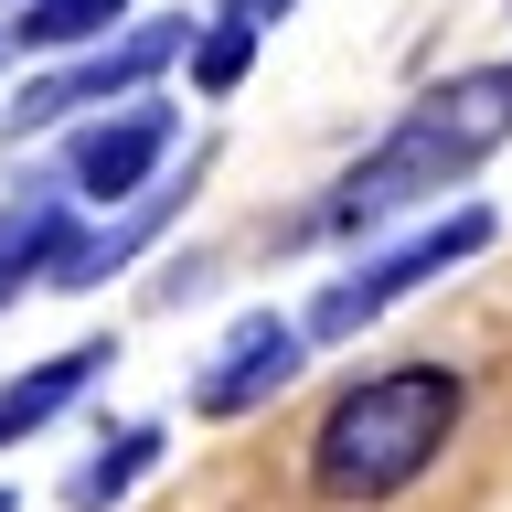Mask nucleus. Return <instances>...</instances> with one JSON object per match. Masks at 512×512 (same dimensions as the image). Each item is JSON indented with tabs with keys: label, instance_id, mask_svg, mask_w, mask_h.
Returning <instances> with one entry per match:
<instances>
[{
	"label": "nucleus",
	"instance_id": "39448f33",
	"mask_svg": "<svg viewBox=\"0 0 512 512\" xmlns=\"http://www.w3.org/2000/svg\"><path fill=\"white\" fill-rule=\"evenodd\" d=\"M182 150H192L182 107H171V86H150V96H128V107H96V118L54 128L22 171H43L75 214H118V203H139V192H150Z\"/></svg>",
	"mask_w": 512,
	"mask_h": 512
},
{
	"label": "nucleus",
	"instance_id": "f03ea898",
	"mask_svg": "<svg viewBox=\"0 0 512 512\" xmlns=\"http://www.w3.org/2000/svg\"><path fill=\"white\" fill-rule=\"evenodd\" d=\"M459 416H470L459 363H374V374H352L310 427V491L331 512H384L395 491H416L448 459Z\"/></svg>",
	"mask_w": 512,
	"mask_h": 512
},
{
	"label": "nucleus",
	"instance_id": "20e7f679",
	"mask_svg": "<svg viewBox=\"0 0 512 512\" xmlns=\"http://www.w3.org/2000/svg\"><path fill=\"white\" fill-rule=\"evenodd\" d=\"M192 22H203V11H139V22L107 32V43L54 54L43 75H22V86L0 96V139H11V150H43L54 128L96 118V107H128V96L171 86V75L192 64Z\"/></svg>",
	"mask_w": 512,
	"mask_h": 512
},
{
	"label": "nucleus",
	"instance_id": "1a4fd4ad",
	"mask_svg": "<svg viewBox=\"0 0 512 512\" xmlns=\"http://www.w3.org/2000/svg\"><path fill=\"white\" fill-rule=\"evenodd\" d=\"M64 224H75V203H64L43 171H22V182L0 192V320L22 310L32 288L54 278V246H64Z\"/></svg>",
	"mask_w": 512,
	"mask_h": 512
},
{
	"label": "nucleus",
	"instance_id": "423d86ee",
	"mask_svg": "<svg viewBox=\"0 0 512 512\" xmlns=\"http://www.w3.org/2000/svg\"><path fill=\"white\" fill-rule=\"evenodd\" d=\"M203 182H214V139H192V150L171 160V171L139 192V203H118V214H75V224H64V246H54V278H43V288H54V299L118 288L128 267H139V256H150L160 235H171L192 203H203Z\"/></svg>",
	"mask_w": 512,
	"mask_h": 512
},
{
	"label": "nucleus",
	"instance_id": "ddd939ff",
	"mask_svg": "<svg viewBox=\"0 0 512 512\" xmlns=\"http://www.w3.org/2000/svg\"><path fill=\"white\" fill-rule=\"evenodd\" d=\"M0 512H22V491H11V480H0Z\"/></svg>",
	"mask_w": 512,
	"mask_h": 512
},
{
	"label": "nucleus",
	"instance_id": "f257e3e1",
	"mask_svg": "<svg viewBox=\"0 0 512 512\" xmlns=\"http://www.w3.org/2000/svg\"><path fill=\"white\" fill-rule=\"evenodd\" d=\"M502 139H512V54L502 64H459L438 86H416L406 107L320 182L310 214H288V235H299V246H374L395 224L459 203Z\"/></svg>",
	"mask_w": 512,
	"mask_h": 512
},
{
	"label": "nucleus",
	"instance_id": "7ed1b4c3",
	"mask_svg": "<svg viewBox=\"0 0 512 512\" xmlns=\"http://www.w3.org/2000/svg\"><path fill=\"white\" fill-rule=\"evenodd\" d=\"M491 246H502V214H491L480 192H459V203L395 224V235H374V246H342V267L299 299V331H310L320 352H342V342H363L374 320H395L416 288L459 278V267H470V256H491Z\"/></svg>",
	"mask_w": 512,
	"mask_h": 512
},
{
	"label": "nucleus",
	"instance_id": "4468645a",
	"mask_svg": "<svg viewBox=\"0 0 512 512\" xmlns=\"http://www.w3.org/2000/svg\"><path fill=\"white\" fill-rule=\"evenodd\" d=\"M0 54H11V32H0Z\"/></svg>",
	"mask_w": 512,
	"mask_h": 512
},
{
	"label": "nucleus",
	"instance_id": "6e6552de",
	"mask_svg": "<svg viewBox=\"0 0 512 512\" xmlns=\"http://www.w3.org/2000/svg\"><path fill=\"white\" fill-rule=\"evenodd\" d=\"M107 374H118V342H107V331H86V342L43 352V363H22V374H0V448L54 438V427H64L75 406H86V395H96Z\"/></svg>",
	"mask_w": 512,
	"mask_h": 512
},
{
	"label": "nucleus",
	"instance_id": "9b49d317",
	"mask_svg": "<svg viewBox=\"0 0 512 512\" xmlns=\"http://www.w3.org/2000/svg\"><path fill=\"white\" fill-rule=\"evenodd\" d=\"M299 0H214L203 22H192V64H182V86L192 96H235L256 75V54H267V32L288 22Z\"/></svg>",
	"mask_w": 512,
	"mask_h": 512
},
{
	"label": "nucleus",
	"instance_id": "9d476101",
	"mask_svg": "<svg viewBox=\"0 0 512 512\" xmlns=\"http://www.w3.org/2000/svg\"><path fill=\"white\" fill-rule=\"evenodd\" d=\"M160 459H171V427H160V416H107V427L75 448V470H64V512H118Z\"/></svg>",
	"mask_w": 512,
	"mask_h": 512
},
{
	"label": "nucleus",
	"instance_id": "0eeeda50",
	"mask_svg": "<svg viewBox=\"0 0 512 512\" xmlns=\"http://www.w3.org/2000/svg\"><path fill=\"white\" fill-rule=\"evenodd\" d=\"M310 331H299V310H246V320H224V342L203 352V374H192V416H256V406H278L288 384L310 374Z\"/></svg>",
	"mask_w": 512,
	"mask_h": 512
},
{
	"label": "nucleus",
	"instance_id": "2eb2a0df",
	"mask_svg": "<svg viewBox=\"0 0 512 512\" xmlns=\"http://www.w3.org/2000/svg\"><path fill=\"white\" fill-rule=\"evenodd\" d=\"M502 22H512V0H502Z\"/></svg>",
	"mask_w": 512,
	"mask_h": 512
},
{
	"label": "nucleus",
	"instance_id": "f8f14e48",
	"mask_svg": "<svg viewBox=\"0 0 512 512\" xmlns=\"http://www.w3.org/2000/svg\"><path fill=\"white\" fill-rule=\"evenodd\" d=\"M139 22V0H11V54H75V43H107V32H128Z\"/></svg>",
	"mask_w": 512,
	"mask_h": 512
}]
</instances>
